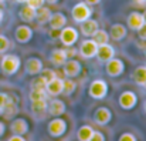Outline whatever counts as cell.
<instances>
[{
  "label": "cell",
  "instance_id": "obj_24",
  "mask_svg": "<svg viewBox=\"0 0 146 141\" xmlns=\"http://www.w3.org/2000/svg\"><path fill=\"white\" fill-rule=\"evenodd\" d=\"M50 17H51V10L46 6H41L40 9L36 10V20L38 24H46L48 23Z\"/></svg>",
  "mask_w": 146,
  "mask_h": 141
},
{
  "label": "cell",
  "instance_id": "obj_20",
  "mask_svg": "<svg viewBox=\"0 0 146 141\" xmlns=\"http://www.w3.org/2000/svg\"><path fill=\"white\" fill-rule=\"evenodd\" d=\"M67 60H68V57H67V53L64 48H54L50 54V61L57 67H61Z\"/></svg>",
  "mask_w": 146,
  "mask_h": 141
},
{
  "label": "cell",
  "instance_id": "obj_37",
  "mask_svg": "<svg viewBox=\"0 0 146 141\" xmlns=\"http://www.w3.org/2000/svg\"><path fill=\"white\" fill-rule=\"evenodd\" d=\"M138 32V36H139V39L141 40H143V42H146V24L143 23V26L139 29V30H136Z\"/></svg>",
  "mask_w": 146,
  "mask_h": 141
},
{
  "label": "cell",
  "instance_id": "obj_30",
  "mask_svg": "<svg viewBox=\"0 0 146 141\" xmlns=\"http://www.w3.org/2000/svg\"><path fill=\"white\" fill-rule=\"evenodd\" d=\"M46 86H47V81L40 76L38 79H36V80H33V83H31V89L33 90H44L46 91Z\"/></svg>",
  "mask_w": 146,
  "mask_h": 141
},
{
  "label": "cell",
  "instance_id": "obj_16",
  "mask_svg": "<svg viewBox=\"0 0 146 141\" xmlns=\"http://www.w3.org/2000/svg\"><path fill=\"white\" fill-rule=\"evenodd\" d=\"M126 34H128V30H126V27H125L123 24H121V23H115V24L111 26L109 37H111L112 40H115V42H121V40H123V39L126 37Z\"/></svg>",
  "mask_w": 146,
  "mask_h": 141
},
{
  "label": "cell",
  "instance_id": "obj_33",
  "mask_svg": "<svg viewBox=\"0 0 146 141\" xmlns=\"http://www.w3.org/2000/svg\"><path fill=\"white\" fill-rule=\"evenodd\" d=\"M10 47V42L4 34H0V53H6Z\"/></svg>",
  "mask_w": 146,
  "mask_h": 141
},
{
  "label": "cell",
  "instance_id": "obj_29",
  "mask_svg": "<svg viewBox=\"0 0 146 141\" xmlns=\"http://www.w3.org/2000/svg\"><path fill=\"white\" fill-rule=\"evenodd\" d=\"M75 90H77V84H75L74 80H71L70 77L67 80H62V93H64V95H71Z\"/></svg>",
  "mask_w": 146,
  "mask_h": 141
},
{
  "label": "cell",
  "instance_id": "obj_2",
  "mask_svg": "<svg viewBox=\"0 0 146 141\" xmlns=\"http://www.w3.org/2000/svg\"><path fill=\"white\" fill-rule=\"evenodd\" d=\"M71 16H72V20L74 21L82 23L84 20H87V19H90L92 16V9L85 1H80V3H77L71 9Z\"/></svg>",
  "mask_w": 146,
  "mask_h": 141
},
{
  "label": "cell",
  "instance_id": "obj_31",
  "mask_svg": "<svg viewBox=\"0 0 146 141\" xmlns=\"http://www.w3.org/2000/svg\"><path fill=\"white\" fill-rule=\"evenodd\" d=\"M30 100L31 101H36V100H41V98H46V91L44 90H33L30 91Z\"/></svg>",
  "mask_w": 146,
  "mask_h": 141
},
{
  "label": "cell",
  "instance_id": "obj_1",
  "mask_svg": "<svg viewBox=\"0 0 146 141\" xmlns=\"http://www.w3.org/2000/svg\"><path fill=\"white\" fill-rule=\"evenodd\" d=\"M20 57L16 54H4L1 57L0 61V68L6 76H13L14 73H17V70L20 68Z\"/></svg>",
  "mask_w": 146,
  "mask_h": 141
},
{
  "label": "cell",
  "instance_id": "obj_4",
  "mask_svg": "<svg viewBox=\"0 0 146 141\" xmlns=\"http://www.w3.org/2000/svg\"><path fill=\"white\" fill-rule=\"evenodd\" d=\"M58 39L65 47L74 46L77 43V40H78V32L74 27H62L60 30Z\"/></svg>",
  "mask_w": 146,
  "mask_h": 141
},
{
  "label": "cell",
  "instance_id": "obj_41",
  "mask_svg": "<svg viewBox=\"0 0 146 141\" xmlns=\"http://www.w3.org/2000/svg\"><path fill=\"white\" fill-rule=\"evenodd\" d=\"M84 1H85L88 6H95V4H98L101 0H84Z\"/></svg>",
  "mask_w": 146,
  "mask_h": 141
},
{
  "label": "cell",
  "instance_id": "obj_38",
  "mask_svg": "<svg viewBox=\"0 0 146 141\" xmlns=\"http://www.w3.org/2000/svg\"><path fill=\"white\" fill-rule=\"evenodd\" d=\"M7 101H9V94L0 93V107L1 108H4V105L7 104Z\"/></svg>",
  "mask_w": 146,
  "mask_h": 141
},
{
  "label": "cell",
  "instance_id": "obj_47",
  "mask_svg": "<svg viewBox=\"0 0 146 141\" xmlns=\"http://www.w3.org/2000/svg\"><path fill=\"white\" fill-rule=\"evenodd\" d=\"M16 1H17V3H26L27 0H16Z\"/></svg>",
  "mask_w": 146,
  "mask_h": 141
},
{
  "label": "cell",
  "instance_id": "obj_46",
  "mask_svg": "<svg viewBox=\"0 0 146 141\" xmlns=\"http://www.w3.org/2000/svg\"><path fill=\"white\" fill-rule=\"evenodd\" d=\"M142 17H143V23L146 24V10L143 11V13H142Z\"/></svg>",
  "mask_w": 146,
  "mask_h": 141
},
{
  "label": "cell",
  "instance_id": "obj_15",
  "mask_svg": "<svg viewBox=\"0 0 146 141\" xmlns=\"http://www.w3.org/2000/svg\"><path fill=\"white\" fill-rule=\"evenodd\" d=\"M65 110H67V107H65L64 101L60 100V98H52V100L50 101L48 107H47V111L50 113V115H52V117H60V115H62V114L65 113Z\"/></svg>",
  "mask_w": 146,
  "mask_h": 141
},
{
  "label": "cell",
  "instance_id": "obj_22",
  "mask_svg": "<svg viewBox=\"0 0 146 141\" xmlns=\"http://www.w3.org/2000/svg\"><path fill=\"white\" fill-rule=\"evenodd\" d=\"M17 111H19L17 98L13 97V95H9V101H7V104L4 105V108H3V114H4L6 117L11 118V117H14V115L17 114Z\"/></svg>",
  "mask_w": 146,
  "mask_h": 141
},
{
  "label": "cell",
  "instance_id": "obj_35",
  "mask_svg": "<svg viewBox=\"0 0 146 141\" xmlns=\"http://www.w3.org/2000/svg\"><path fill=\"white\" fill-rule=\"evenodd\" d=\"M118 141H138V140H136V137L132 133H123V134H121Z\"/></svg>",
  "mask_w": 146,
  "mask_h": 141
},
{
  "label": "cell",
  "instance_id": "obj_39",
  "mask_svg": "<svg viewBox=\"0 0 146 141\" xmlns=\"http://www.w3.org/2000/svg\"><path fill=\"white\" fill-rule=\"evenodd\" d=\"M65 53H67V57H68V58H72V57L77 54V50L72 48V46H70L67 50H65Z\"/></svg>",
  "mask_w": 146,
  "mask_h": 141
},
{
  "label": "cell",
  "instance_id": "obj_34",
  "mask_svg": "<svg viewBox=\"0 0 146 141\" xmlns=\"http://www.w3.org/2000/svg\"><path fill=\"white\" fill-rule=\"evenodd\" d=\"M27 3V6H30V7H33V9H40L41 6H44V3H46V0H27L26 1Z\"/></svg>",
  "mask_w": 146,
  "mask_h": 141
},
{
  "label": "cell",
  "instance_id": "obj_11",
  "mask_svg": "<svg viewBox=\"0 0 146 141\" xmlns=\"http://www.w3.org/2000/svg\"><path fill=\"white\" fill-rule=\"evenodd\" d=\"M92 118H94V121L97 123L98 126H106L112 120V113L106 107H99V108L95 110Z\"/></svg>",
  "mask_w": 146,
  "mask_h": 141
},
{
  "label": "cell",
  "instance_id": "obj_40",
  "mask_svg": "<svg viewBox=\"0 0 146 141\" xmlns=\"http://www.w3.org/2000/svg\"><path fill=\"white\" fill-rule=\"evenodd\" d=\"M7 141H26V138L23 136H17V134H13Z\"/></svg>",
  "mask_w": 146,
  "mask_h": 141
},
{
  "label": "cell",
  "instance_id": "obj_44",
  "mask_svg": "<svg viewBox=\"0 0 146 141\" xmlns=\"http://www.w3.org/2000/svg\"><path fill=\"white\" fill-rule=\"evenodd\" d=\"M47 3H50V4H55V3H58V0H46Z\"/></svg>",
  "mask_w": 146,
  "mask_h": 141
},
{
  "label": "cell",
  "instance_id": "obj_19",
  "mask_svg": "<svg viewBox=\"0 0 146 141\" xmlns=\"http://www.w3.org/2000/svg\"><path fill=\"white\" fill-rule=\"evenodd\" d=\"M126 23H128V27L131 30H139L142 26H143V17H142V13L139 11H132L128 19H126Z\"/></svg>",
  "mask_w": 146,
  "mask_h": 141
},
{
  "label": "cell",
  "instance_id": "obj_48",
  "mask_svg": "<svg viewBox=\"0 0 146 141\" xmlns=\"http://www.w3.org/2000/svg\"><path fill=\"white\" fill-rule=\"evenodd\" d=\"M143 111H145V114H146V101L143 103Z\"/></svg>",
  "mask_w": 146,
  "mask_h": 141
},
{
  "label": "cell",
  "instance_id": "obj_10",
  "mask_svg": "<svg viewBox=\"0 0 146 141\" xmlns=\"http://www.w3.org/2000/svg\"><path fill=\"white\" fill-rule=\"evenodd\" d=\"M95 57H97L101 63H106L108 60H111L112 57H115V48L111 46L109 43L101 44V46H98V48H97Z\"/></svg>",
  "mask_w": 146,
  "mask_h": 141
},
{
  "label": "cell",
  "instance_id": "obj_21",
  "mask_svg": "<svg viewBox=\"0 0 146 141\" xmlns=\"http://www.w3.org/2000/svg\"><path fill=\"white\" fill-rule=\"evenodd\" d=\"M46 93H48L50 95H58L62 93V79L54 77L52 80H50L46 86Z\"/></svg>",
  "mask_w": 146,
  "mask_h": 141
},
{
  "label": "cell",
  "instance_id": "obj_42",
  "mask_svg": "<svg viewBox=\"0 0 146 141\" xmlns=\"http://www.w3.org/2000/svg\"><path fill=\"white\" fill-rule=\"evenodd\" d=\"M4 131H6V126H4L3 121H0V137L4 134Z\"/></svg>",
  "mask_w": 146,
  "mask_h": 141
},
{
  "label": "cell",
  "instance_id": "obj_27",
  "mask_svg": "<svg viewBox=\"0 0 146 141\" xmlns=\"http://www.w3.org/2000/svg\"><path fill=\"white\" fill-rule=\"evenodd\" d=\"M92 133H94V128L91 126H87V124L81 126L77 131V138H78V141H88L91 138Z\"/></svg>",
  "mask_w": 146,
  "mask_h": 141
},
{
  "label": "cell",
  "instance_id": "obj_7",
  "mask_svg": "<svg viewBox=\"0 0 146 141\" xmlns=\"http://www.w3.org/2000/svg\"><path fill=\"white\" fill-rule=\"evenodd\" d=\"M118 101H119V105L123 110H132L136 105V103H138V95L133 91H131V90H126V91L121 93Z\"/></svg>",
  "mask_w": 146,
  "mask_h": 141
},
{
  "label": "cell",
  "instance_id": "obj_28",
  "mask_svg": "<svg viewBox=\"0 0 146 141\" xmlns=\"http://www.w3.org/2000/svg\"><path fill=\"white\" fill-rule=\"evenodd\" d=\"M92 40L97 43L98 46L101 44H106L109 42V33L106 30H102V29H98L97 32L92 34Z\"/></svg>",
  "mask_w": 146,
  "mask_h": 141
},
{
  "label": "cell",
  "instance_id": "obj_50",
  "mask_svg": "<svg viewBox=\"0 0 146 141\" xmlns=\"http://www.w3.org/2000/svg\"><path fill=\"white\" fill-rule=\"evenodd\" d=\"M143 87H145V89H146V81H145V84H143Z\"/></svg>",
  "mask_w": 146,
  "mask_h": 141
},
{
  "label": "cell",
  "instance_id": "obj_26",
  "mask_svg": "<svg viewBox=\"0 0 146 141\" xmlns=\"http://www.w3.org/2000/svg\"><path fill=\"white\" fill-rule=\"evenodd\" d=\"M132 79H133V81L138 86H143L146 81V66L136 67L135 71H133V74H132Z\"/></svg>",
  "mask_w": 146,
  "mask_h": 141
},
{
  "label": "cell",
  "instance_id": "obj_43",
  "mask_svg": "<svg viewBox=\"0 0 146 141\" xmlns=\"http://www.w3.org/2000/svg\"><path fill=\"white\" fill-rule=\"evenodd\" d=\"M135 4H145L146 3V0H132Z\"/></svg>",
  "mask_w": 146,
  "mask_h": 141
},
{
  "label": "cell",
  "instance_id": "obj_45",
  "mask_svg": "<svg viewBox=\"0 0 146 141\" xmlns=\"http://www.w3.org/2000/svg\"><path fill=\"white\" fill-rule=\"evenodd\" d=\"M3 17H4V14H3V10L0 9V23L3 21Z\"/></svg>",
  "mask_w": 146,
  "mask_h": 141
},
{
  "label": "cell",
  "instance_id": "obj_25",
  "mask_svg": "<svg viewBox=\"0 0 146 141\" xmlns=\"http://www.w3.org/2000/svg\"><path fill=\"white\" fill-rule=\"evenodd\" d=\"M47 107H48V103H47L46 98L31 101V111H33V114H36V115L44 114V113L47 111Z\"/></svg>",
  "mask_w": 146,
  "mask_h": 141
},
{
  "label": "cell",
  "instance_id": "obj_49",
  "mask_svg": "<svg viewBox=\"0 0 146 141\" xmlns=\"http://www.w3.org/2000/svg\"><path fill=\"white\" fill-rule=\"evenodd\" d=\"M0 115H3V108L0 107Z\"/></svg>",
  "mask_w": 146,
  "mask_h": 141
},
{
  "label": "cell",
  "instance_id": "obj_17",
  "mask_svg": "<svg viewBox=\"0 0 146 141\" xmlns=\"http://www.w3.org/2000/svg\"><path fill=\"white\" fill-rule=\"evenodd\" d=\"M10 131L17 136H24L29 131V123L24 118H16L10 124Z\"/></svg>",
  "mask_w": 146,
  "mask_h": 141
},
{
  "label": "cell",
  "instance_id": "obj_14",
  "mask_svg": "<svg viewBox=\"0 0 146 141\" xmlns=\"http://www.w3.org/2000/svg\"><path fill=\"white\" fill-rule=\"evenodd\" d=\"M98 29H99V24H98L97 20H94V19H87V20H84L82 23H80V30H81V33L85 36V37H92V34L97 32Z\"/></svg>",
  "mask_w": 146,
  "mask_h": 141
},
{
  "label": "cell",
  "instance_id": "obj_32",
  "mask_svg": "<svg viewBox=\"0 0 146 141\" xmlns=\"http://www.w3.org/2000/svg\"><path fill=\"white\" fill-rule=\"evenodd\" d=\"M40 73H41V77H43L47 83H48L50 80H52L54 77H57V76H55V71L51 70V68H43Z\"/></svg>",
  "mask_w": 146,
  "mask_h": 141
},
{
  "label": "cell",
  "instance_id": "obj_6",
  "mask_svg": "<svg viewBox=\"0 0 146 141\" xmlns=\"http://www.w3.org/2000/svg\"><path fill=\"white\" fill-rule=\"evenodd\" d=\"M47 131L51 137H61L67 131V123L62 118H54L48 123Z\"/></svg>",
  "mask_w": 146,
  "mask_h": 141
},
{
  "label": "cell",
  "instance_id": "obj_36",
  "mask_svg": "<svg viewBox=\"0 0 146 141\" xmlns=\"http://www.w3.org/2000/svg\"><path fill=\"white\" fill-rule=\"evenodd\" d=\"M88 141H105V136L101 131H94L92 136H91V138Z\"/></svg>",
  "mask_w": 146,
  "mask_h": 141
},
{
  "label": "cell",
  "instance_id": "obj_12",
  "mask_svg": "<svg viewBox=\"0 0 146 141\" xmlns=\"http://www.w3.org/2000/svg\"><path fill=\"white\" fill-rule=\"evenodd\" d=\"M24 70H26V73L29 76H36L43 70V61L37 57H30V58L26 60Z\"/></svg>",
  "mask_w": 146,
  "mask_h": 141
},
{
  "label": "cell",
  "instance_id": "obj_8",
  "mask_svg": "<svg viewBox=\"0 0 146 141\" xmlns=\"http://www.w3.org/2000/svg\"><path fill=\"white\" fill-rule=\"evenodd\" d=\"M14 39L17 43H21V44H26L29 43L31 39H33V30L26 26V24H21L19 26L16 30H14Z\"/></svg>",
  "mask_w": 146,
  "mask_h": 141
},
{
  "label": "cell",
  "instance_id": "obj_23",
  "mask_svg": "<svg viewBox=\"0 0 146 141\" xmlns=\"http://www.w3.org/2000/svg\"><path fill=\"white\" fill-rule=\"evenodd\" d=\"M19 16H20V19H21L23 21L31 23L33 20H36V9H33V7H30V6L26 4V6H23V7L20 9Z\"/></svg>",
  "mask_w": 146,
  "mask_h": 141
},
{
  "label": "cell",
  "instance_id": "obj_52",
  "mask_svg": "<svg viewBox=\"0 0 146 141\" xmlns=\"http://www.w3.org/2000/svg\"><path fill=\"white\" fill-rule=\"evenodd\" d=\"M0 1H3V0H0Z\"/></svg>",
  "mask_w": 146,
  "mask_h": 141
},
{
  "label": "cell",
  "instance_id": "obj_3",
  "mask_svg": "<svg viewBox=\"0 0 146 141\" xmlns=\"http://www.w3.org/2000/svg\"><path fill=\"white\" fill-rule=\"evenodd\" d=\"M106 93H108V84H106V81L98 79V80H94L90 84V89H88L90 97H92L95 100H102V98H105Z\"/></svg>",
  "mask_w": 146,
  "mask_h": 141
},
{
  "label": "cell",
  "instance_id": "obj_13",
  "mask_svg": "<svg viewBox=\"0 0 146 141\" xmlns=\"http://www.w3.org/2000/svg\"><path fill=\"white\" fill-rule=\"evenodd\" d=\"M64 74L70 79L72 77H77L80 73H81V64L80 61H77L75 58H68L64 64Z\"/></svg>",
  "mask_w": 146,
  "mask_h": 141
},
{
  "label": "cell",
  "instance_id": "obj_51",
  "mask_svg": "<svg viewBox=\"0 0 146 141\" xmlns=\"http://www.w3.org/2000/svg\"><path fill=\"white\" fill-rule=\"evenodd\" d=\"M145 54H146V50H145Z\"/></svg>",
  "mask_w": 146,
  "mask_h": 141
},
{
  "label": "cell",
  "instance_id": "obj_9",
  "mask_svg": "<svg viewBox=\"0 0 146 141\" xmlns=\"http://www.w3.org/2000/svg\"><path fill=\"white\" fill-rule=\"evenodd\" d=\"M97 48H98V44L92 39H87L80 46V54L84 58H92L97 54Z\"/></svg>",
  "mask_w": 146,
  "mask_h": 141
},
{
  "label": "cell",
  "instance_id": "obj_18",
  "mask_svg": "<svg viewBox=\"0 0 146 141\" xmlns=\"http://www.w3.org/2000/svg\"><path fill=\"white\" fill-rule=\"evenodd\" d=\"M48 24H50V29H52V30H61V29L65 27V24H67V17H65L62 13H60V11L51 13Z\"/></svg>",
  "mask_w": 146,
  "mask_h": 141
},
{
  "label": "cell",
  "instance_id": "obj_5",
  "mask_svg": "<svg viewBox=\"0 0 146 141\" xmlns=\"http://www.w3.org/2000/svg\"><path fill=\"white\" fill-rule=\"evenodd\" d=\"M123 70H125V64H123V61H122L121 58L112 57L111 60H108V61L105 63V71H106V74L111 76V77H118V76H121V74L123 73Z\"/></svg>",
  "mask_w": 146,
  "mask_h": 141
}]
</instances>
